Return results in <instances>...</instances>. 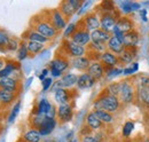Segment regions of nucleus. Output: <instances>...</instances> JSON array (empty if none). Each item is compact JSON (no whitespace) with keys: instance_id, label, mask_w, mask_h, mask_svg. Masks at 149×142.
<instances>
[{"instance_id":"1","label":"nucleus","mask_w":149,"mask_h":142,"mask_svg":"<svg viewBox=\"0 0 149 142\" xmlns=\"http://www.w3.org/2000/svg\"><path fill=\"white\" fill-rule=\"evenodd\" d=\"M106 93L101 94L94 102V108L95 110H104L107 112H116L120 108V100L118 96H113L108 93L106 88Z\"/></svg>"},{"instance_id":"2","label":"nucleus","mask_w":149,"mask_h":142,"mask_svg":"<svg viewBox=\"0 0 149 142\" xmlns=\"http://www.w3.org/2000/svg\"><path fill=\"white\" fill-rule=\"evenodd\" d=\"M120 89H119V95L118 99L123 103H132L134 101V97L136 96V87L133 81L130 79H125L119 81Z\"/></svg>"},{"instance_id":"3","label":"nucleus","mask_w":149,"mask_h":142,"mask_svg":"<svg viewBox=\"0 0 149 142\" xmlns=\"http://www.w3.org/2000/svg\"><path fill=\"white\" fill-rule=\"evenodd\" d=\"M35 31H37L38 33L44 36L47 39H52L54 38L57 33L55 28L53 26V24L51 23V19H40L35 24Z\"/></svg>"},{"instance_id":"4","label":"nucleus","mask_w":149,"mask_h":142,"mask_svg":"<svg viewBox=\"0 0 149 142\" xmlns=\"http://www.w3.org/2000/svg\"><path fill=\"white\" fill-rule=\"evenodd\" d=\"M83 2L79 0H64L60 3V8L58 10L62 13V15L67 18H70L74 15L76 12H78V9H80Z\"/></svg>"},{"instance_id":"5","label":"nucleus","mask_w":149,"mask_h":142,"mask_svg":"<svg viewBox=\"0 0 149 142\" xmlns=\"http://www.w3.org/2000/svg\"><path fill=\"white\" fill-rule=\"evenodd\" d=\"M63 49H64L65 55H69V56H71L74 58L81 57L85 54V52H86L84 46L77 45V44H74V41H71V40H65L63 42Z\"/></svg>"},{"instance_id":"6","label":"nucleus","mask_w":149,"mask_h":142,"mask_svg":"<svg viewBox=\"0 0 149 142\" xmlns=\"http://www.w3.org/2000/svg\"><path fill=\"white\" fill-rule=\"evenodd\" d=\"M71 41H74L77 45L85 46L91 42V33H90V31L86 30L85 26H81V28L78 26V28H76L74 35L71 36Z\"/></svg>"},{"instance_id":"7","label":"nucleus","mask_w":149,"mask_h":142,"mask_svg":"<svg viewBox=\"0 0 149 142\" xmlns=\"http://www.w3.org/2000/svg\"><path fill=\"white\" fill-rule=\"evenodd\" d=\"M100 62L103 64L104 67V71L112 69V68H116L118 64H119V60H118V56L115 55L113 53L109 52V51H106L101 54L100 56Z\"/></svg>"},{"instance_id":"8","label":"nucleus","mask_w":149,"mask_h":142,"mask_svg":"<svg viewBox=\"0 0 149 142\" xmlns=\"http://www.w3.org/2000/svg\"><path fill=\"white\" fill-rule=\"evenodd\" d=\"M116 24H117V18L115 17L113 14H109V13L102 14V16L100 18V29L101 30L110 33L115 29Z\"/></svg>"},{"instance_id":"9","label":"nucleus","mask_w":149,"mask_h":142,"mask_svg":"<svg viewBox=\"0 0 149 142\" xmlns=\"http://www.w3.org/2000/svg\"><path fill=\"white\" fill-rule=\"evenodd\" d=\"M138 54V47H125L124 51L118 55L119 64H130Z\"/></svg>"},{"instance_id":"10","label":"nucleus","mask_w":149,"mask_h":142,"mask_svg":"<svg viewBox=\"0 0 149 142\" xmlns=\"http://www.w3.org/2000/svg\"><path fill=\"white\" fill-rule=\"evenodd\" d=\"M72 106H70L69 103H65V104H60L58 109H57V117H58V120L61 123H68L71 120L72 118Z\"/></svg>"},{"instance_id":"11","label":"nucleus","mask_w":149,"mask_h":142,"mask_svg":"<svg viewBox=\"0 0 149 142\" xmlns=\"http://www.w3.org/2000/svg\"><path fill=\"white\" fill-rule=\"evenodd\" d=\"M83 24L87 31H95L100 29V19L96 13H90L83 19Z\"/></svg>"},{"instance_id":"12","label":"nucleus","mask_w":149,"mask_h":142,"mask_svg":"<svg viewBox=\"0 0 149 142\" xmlns=\"http://www.w3.org/2000/svg\"><path fill=\"white\" fill-rule=\"evenodd\" d=\"M49 19H51V23L53 24V26L55 28L56 31L64 29V28H65V25H67L65 17L62 15V13H61L58 9H54L53 12H51Z\"/></svg>"},{"instance_id":"13","label":"nucleus","mask_w":149,"mask_h":142,"mask_svg":"<svg viewBox=\"0 0 149 142\" xmlns=\"http://www.w3.org/2000/svg\"><path fill=\"white\" fill-rule=\"evenodd\" d=\"M135 24L133 22V19L130 18L129 16H123V17H119L117 19V24H116V28L122 31L124 35L127 33V32H131L133 30H135Z\"/></svg>"},{"instance_id":"14","label":"nucleus","mask_w":149,"mask_h":142,"mask_svg":"<svg viewBox=\"0 0 149 142\" xmlns=\"http://www.w3.org/2000/svg\"><path fill=\"white\" fill-rule=\"evenodd\" d=\"M86 72H87L90 76H92L95 80H100V79L104 76V73H106L103 64H102L101 62H99V61L92 62L91 65H90V68H88V70L86 71Z\"/></svg>"},{"instance_id":"15","label":"nucleus","mask_w":149,"mask_h":142,"mask_svg":"<svg viewBox=\"0 0 149 142\" xmlns=\"http://www.w3.org/2000/svg\"><path fill=\"white\" fill-rule=\"evenodd\" d=\"M55 126H56V122L54 118L45 117L44 120H42V123L38 127V128H39L38 131H39L40 135H48V134H51V133L54 131Z\"/></svg>"},{"instance_id":"16","label":"nucleus","mask_w":149,"mask_h":142,"mask_svg":"<svg viewBox=\"0 0 149 142\" xmlns=\"http://www.w3.org/2000/svg\"><path fill=\"white\" fill-rule=\"evenodd\" d=\"M68 67H69V61L64 56H62V55L56 56L55 58L49 63L51 70H56L58 71V72H61V73L64 70H67Z\"/></svg>"},{"instance_id":"17","label":"nucleus","mask_w":149,"mask_h":142,"mask_svg":"<svg viewBox=\"0 0 149 142\" xmlns=\"http://www.w3.org/2000/svg\"><path fill=\"white\" fill-rule=\"evenodd\" d=\"M107 48H108V51H109V52L113 53L115 55L117 54V56H118L119 54L124 51L125 46H124V44H123V42H122L117 37L111 36V38H110V39H109V41L107 42Z\"/></svg>"},{"instance_id":"18","label":"nucleus","mask_w":149,"mask_h":142,"mask_svg":"<svg viewBox=\"0 0 149 142\" xmlns=\"http://www.w3.org/2000/svg\"><path fill=\"white\" fill-rule=\"evenodd\" d=\"M77 80H78V76H76L74 73H67V74H64L61 78L60 81H57L55 87H58V88H62V87L69 88V87H72L74 85H77Z\"/></svg>"},{"instance_id":"19","label":"nucleus","mask_w":149,"mask_h":142,"mask_svg":"<svg viewBox=\"0 0 149 142\" xmlns=\"http://www.w3.org/2000/svg\"><path fill=\"white\" fill-rule=\"evenodd\" d=\"M95 84V79L92 76H90L87 72L78 76V80H77V87L79 89H86L92 87Z\"/></svg>"},{"instance_id":"20","label":"nucleus","mask_w":149,"mask_h":142,"mask_svg":"<svg viewBox=\"0 0 149 142\" xmlns=\"http://www.w3.org/2000/svg\"><path fill=\"white\" fill-rule=\"evenodd\" d=\"M111 38V35L109 32H106L101 29H97L93 32H91V40L93 42H97V44H106L109 41V39Z\"/></svg>"},{"instance_id":"21","label":"nucleus","mask_w":149,"mask_h":142,"mask_svg":"<svg viewBox=\"0 0 149 142\" xmlns=\"http://www.w3.org/2000/svg\"><path fill=\"white\" fill-rule=\"evenodd\" d=\"M139 38H140V35H139L138 30H133V31L124 35L123 44L125 47H136V45L139 42Z\"/></svg>"},{"instance_id":"22","label":"nucleus","mask_w":149,"mask_h":142,"mask_svg":"<svg viewBox=\"0 0 149 142\" xmlns=\"http://www.w3.org/2000/svg\"><path fill=\"white\" fill-rule=\"evenodd\" d=\"M0 88L7 89L10 92H17L19 90V83L16 79L9 78V77H5V78H0Z\"/></svg>"},{"instance_id":"23","label":"nucleus","mask_w":149,"mask_h":142,"mask_svg":"<svg viewBox=\"0 0 149 142\" xmlns=\"http://www.w3.org/2000/svg\"><path fill=\"white\" fill-rule=\"evenodd\" d=\"M86 125L92 129V131H97L100 128L103 127V123L96 117V115L94 113V111L88 112V115L86 116Z\"/></svg>"},{"instance_id":"24","label":"nucleus","mask_w":149,"mask_h":142,"mask_svg":"<svg viewBox=\"0 0 149 142\" xmlns=\"http://www.w3.org/2000/svg\"><path fill=\"white\" fill-rule=\"evenodd\" d=\"M72 65L77 70L80 71H87L90 65H91V61L88 57L81 56V57H76L72 60Z\"/></svg>"},{"instance_id":"25","label":"nucleus","mask_w":149,"mask_h":142,"mask_svg":"<svg viewBox=\"0 0 149 142\" xmlns=\"http://www.w3.org/2000/svg\"><path fill=\"white\" fill-rule=\"evenodd\" d=\"M136 97L138 100L145 104L146 106H149V86L142 87V86H136Z\"/></svg>"},{"instance_id":"26","label":"nucleus","mask_w":149,"mask_h":142,"mask_svg":"<svg viewBox=\"0 0 149 142\" xmlns=\"http://www.w3.org/2000/svg\"><path fill=\"white\" fill-rule=\"evenodd\" d=\"M16 97V93L15 92H10L7 89L0 88V102L2 104H10Z\"/></svg>"},{"instance_id":"27","label":"nucleus","mask_w":149,"mask_h":142,"mask_svg":"<svg viewBox=\"0 0 149 142\" xmlns=\"http://www.w3.org/2000/svg\"><path fill=\"white\" fill-rule=\"evenodd\" d=\"M55 101L60 104H65L69 103L70 100V94L68 90H65L64 88H56L55 94H54Z\"/></svg>"},{"instance_id":"28","label":"nucleus","mask_w":149,"mask_h":142,"mask_svg":"<svg viewBox=\"0 0 149 142\" xmlns=\"http://www.w3.org/2000/svg\"><path fill=\"white\" fill-rule=\"evenodd\" d=\"M94 113L103 124H110L113 122V116L110 112H107L104 110H94Z\"/></svg>"},{"instance_id":"29","label":"nucleus","mask_w":149,"mask_h":142,"mask_svg":"<svg viewBox=\"0 0 149 142\" xmlns=\"http://www.w3.org/2000/svg\"><path fill=\"white\" fill-rule=\"evenodd\" d=\"M41 139V135L37 129H30L23 135V140L25 142H39Z\"/></svg>"},{"instance_id":"30","label":"nucleus","mask_w":149,"mask_h":142,"mask_svg":"<svg viewBox=\"0 0 149 142\" xmlns=\"http://www.w3.org/2000/svg\"><path fill=\"white\" fill-rule=\"evenodd\" d=\"M25 36H26L25 38H28L29 41H36V42H40V44H45V42L49 41V39L45 38L40 33H38L37 31H28V33Z\"/></svg>"},{"instance_id":"31","label":"nucleus","mask_w":149,"mask_h":142,"mask_svg":"<svg viewBox=\"0 0 149 142\" xmlns=\"http://www.w3.org/2000/svg\"><path fill=\"white\" fill-rule=\"evenodd\" d=\"M52 104L46 100V99H41L39 101V104H38V115H41V116H46L47 112L52 109Z\"/></svg>"},{"instance_id":"32","label":"nucleus","mask_w":149,"mask_h":142,"mask_svg":"<svg viewBox=\"0 0 149 142\" xmlns=\"http://www.w3.org/2000/svg\"><path fill=\"white\" fill-rule=\"evenodd\" d=\"M26 46H28L29 53H31V54H38L39 52H41L42 48H44V44L36 42V41H29V42L26 44Z\"/></svg>"},{"instance_id":"33","label":"nucleus","mask_w":149,"mask_h":142,"mask_svg":"<svg viewBox=\"0 0 149 142\" xmlns=\"http://www.w3.org/2000/svg\"><path fill=\"white\" fill-rule=\"evenodd\" d=\"M119 89H120V84L119 83H111L107 87L108 93L110 95H113V96H118L119 95Z\"/></svg>"},{"instance_id":"34","label":"nucleus","mask_w":149,"mask_h":142,"mask_svg":"<svg viewBox=\"0 0 149 142\" xmlns=\"http://www.w3.org/2000/svg\"><path fill=\"white\" fill-rule=\"evenodd\" d=\"M15 70V65L13 63H8L6 64V67L0 70V78H5V77H8L10 73H13V71Z\"/></svg>"},{"instance_id":"35","label":"nucleus","mask_w":149,"mask_h":142,"mask_svg":"<svg viewBox=\"0 0 149 142\" xmlns=\"http://www.w3.org/2000/svg\"><path fill=\"white\" fill-rule=\"evenodd\" d=\"M133 128H134V124H133L132 122H126V123L124 124L122 134H123V136H124L125 139H129V138H130L131 132H132Z\"/></svg>"},{"instance_id":"36","label":"nucleus","mask_w":149,"mask_h":142,"mask_svg":"<svg viewBox=\"0 0 149 142\" xmlns=\"http://www.w3.org/2000/svg\"><path fill=\"white\" fill-rule=\"evenodd\" d=\"M100 7L102 8L101 10H103V13H109V14H111L112 12H115V6H113V3H112L111 1H103V2L100 5Z\"/></svg>"},{"instance_id":"37","label":"nucleus","mask_w":149,"mask_h":142,"mask_svg":"<svg viewBox=\"0 0 149 142\" xmlns=\"http://www.w3.org/2000/svg\"><path fill=\"white\" fill-rule=\"evenodd\" d=\"M19 108H21V102H17L14 108H13V110H12V113H10V116H9V118H8V123H13L14 122V119L16 118V116L19 115Z\"/></svg>"},{"instance_id":"38","label":"nucleus","mask_w":149,"mask_h":142,"mask_svg":"<svg viewBox=\"0 0 149 142\" xmlns=\"http://www.w3.org/2000/svg\"><path fill=\"white\" fill-rule=\"evenodd\" d=\"M9 40H10V38L8 37V35L6 32L0 31V46L1 47H7Z\"/></svg>"},{"instance_id":"39","label":"nucleus","mask_w":149,"mask_h":142,"mask_svg":"<svg viewBox=\"0 0 149 142\" xmlns=\"http://www.w3.org/2000/svg\"><path fill=\"white\" fill-rule=\"evenodd\" d=\"M28 54H29V51H28L26 44H22L19 51V60H24L28 56Z\"/></svg>"},{"instance_id":"40","label":"nucleus","mask_w":149,"mask_h":142,"mask_svg":"<svg viewBox=\"0 0 149 142\" xmlns=\"http://www.w3.org/2000/svg\"><path fill=\"white\" fill-rule=\"evenodd\" d=\"M138 68H139L138 63H136V62H134V63H132L131 68H125V69L123 70V73H124V74H126V76H130V74H133L134 72H136V70H138Z\"/></svg>"},{"instance_id":"41","label":"nucleus","mask_w":149,"mask_h":142,"mask_svg":"<svg viewBox=\"0 0 149 142\" xmlns=\"http://www.w3.org/2000/svg\"><path fill=\"white\" fill-rule=\"evenodd\" d=\"M122 72H123V70H120V69H118V68H112V69H109V70L106 71V73H107V77H108V78L116 77V76L120 74Z\"/></svg>"},{"instance_id":"42","label":"nucleus","mask_w":149,"mask_h":142,"mask_svg":"<svg viewBox=\"0 0 149 142\" xmlns=\"http://www.w3.org/2000/svg\"><path fill=\"white\" fill-rule=\"evenodd\" d=\"M122 10H123L124 13H131V12L133 10V8H132V2H129V1L123 2V3H122Z\"/></svg>"},{"instance_id":"43","label":"nucleus","mask_w":149,"mask_h":142,"mask_svg":"<svg viewBox=\"0 0 149 142\" xmlns=\"http://www.w3.org/2000/svg\"><path fill=\"white\" fill-rule=\"evenodd\" d=\"M17 46H19V42L15 39H10L8 45H7V49L8 51H15V49H17Z\"/></svg>"},{"instance_id":"44","label":"nucleus","mask_w":149,"mask_h":142,"mask_svg":"<svg viewBox=\"0 0 149 142\" xmlns=\"http://www.w3.org/2000/svg\"><path fill=\"white\" fill-rule=\"evenodd\" d=\"M76 31V24H70L68 28H67V30H65V32H64V37H71V36L74 35V32Z\"/></svg>"},{"instance_id":"45","label":"nucleus","mask_w":149,"mask_h":142,"mask_svg":"<svg viewBox=\"0 0 149 142\" xmlns=\"http://www.w3.org/2000/svg\"><path fill=\"white\" fill-rule=\"evenodd\" d=\"M53 84V79L52 78H46L44 81H42V90H47L52 86Z\"/></svg>"},{"instance_id":"46","label":"nucleus","mask_w":149,"mask_h":142,"mask_svg":"<svg viewBox=\"0 0 149 142\" xmlns=\"http://www.w3.org/2000/svg\"><path fill=\"white\" fill-rule=\"evenodd\" d=\"M81 142H97L96 141V139H95V136L94 135H85V136H83V139H81Z\"/></svg>"},{"instance_id":"47","label":"nucleus","mask_w":149,"mask_h":142,"mask_svg":"<svg viewBox=\"0 0 149 142\" xmlns=\"http://www.w3.org/2000/svg\"><path fill=\"white\" fill-rule=\"evenodd\" d=\"M91 131H92V129H91V128H90L87 125H85V126L83 127V129H81V132H80V133L83 134V136H85V135H90Z\"/></svg>"},{"instance_id":"48","label":"nucleus","mask_w":149,"mask_h":142,"mask_svg":"<svg viewBox=\"0 0 149 142\" xmlns=\"http://www.w3.org/2000/svg\"><path fill=\"white\" fill-rule=\"evenodd\" d=\"M47 73H48V70H47V69H44V70H42V72H41V74H40V76H39V79H40V80H42V81H44V80H45V79H46V78H45V77H46V76H47Z\"/></svg>"},{"instance_id":"49","label":"nucleus","mask_w":149,"mask_h":142,"mask_svg":"<svg viewBox=\"0 0 149 142\" xmlns=\"http://www.w3.org/2000/svg\"><path fill=\"white\" fill-rule=\"evenodd\" d=\"M3 64H5V62H3V61H2L1 58H0V69H1L2 67H3Z\"/></svg>"},{"instance_id":"50","label":"nucleus","mask_w":149,"mask_h":142,"mask_svg":"<svg viewBox=\"0 0 149 142\" xmlns=\"http://www.w3.org/2000/svg\"><path fill=\"white\" fill-rule=\"evenodd\" d=\"M143 142H149V138H146V139L143 140Z\"/></svg>"},{"instance_id":"51","label":"nucleus","mask_w":149,"mask_h":142,"mask_svg":"<svg viewBox=\"0 0 149 142\" xmlns=\"http://www.w3.org/2000/svg\"><path fill=\"white\" fill-rule=\"evenodd\" d=\"M71 142H78V141H77L76 139H74V140H72V141H71Z\"/></svg>"},{"instance_id":"52","label":"nucleus","mask_w":149,"mask_h":142,"mask_svg":"<svg viewBox=\"0 0 149 142\" xmlns=\"http://www.w3.org/2000/svg\"><path fill=\"white\" fill-rule=\"evenodd\" d=\"M125 142H133V141H131V140H129V139H127V140H126Z\"/></svg>"},{"instance_id":"53","label":"nucleus","mask_w":149,"mask_h":142,"mask_svg":"<svg viewBox=\"0 0 149 142\" xmlns=\"http://www.w3.org/2000/svg\"><path fill=\"white\" fill-rule=\"evenodd\" d=\"M0 103H1V102H0Z\"/></svg>"}]
</instances>
